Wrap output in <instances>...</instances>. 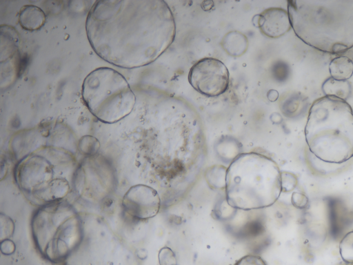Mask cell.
<instances>
[{
	"label": "cell",
	"mask_w": 353,
	"mask_h": 265,
	"mask_svg": "<svg viewBox=\"0 0 353 265\" xmlns=\"http://www.w3.org/2000/svg\"><path fill=\"white\" fill-rule=\"evenodd\" d=\"M15 250L14 244L8 239H6L1 242V251L2 253L5 255L12 254Z\"/></svg>",
	"instance_id": "obj_15"
},
{
	"label": "cell",
	"mask_w": 353,
	"mask_h": 265,
	"mask_svg": "<svg viewBox=\"0 0 353 265\" xmlns=\"http://www.w3.org/2000/svg\"><path fill=\"white\" fill-rule=\"evenodd\" d=\"M288 12L296 36L323 52L353 47V1H289Z\"/></svg>",
	"instance_id": "obj_2"
},
{
	"label": "cell",
	"mask_w": 353,
	"mask_h": 265,
	"mask_svg": "<svg viewBox=\"0 0 353 265\" xmlns=\"http://www.w3.org/2000/svg\"><path fill=\"white\" fill-rule=\"evenodd\" d=\"M332 78L346 81L353 75V62L347 57H338L332 60L329 66Z\"/></svg>",
	"instance_id": "obj_10"
},
{
	"label": "cell",
	"mask_w": 353,
	"mask_h": 265,
	"mask_svg": "<svg viewBox=\"0 0 353 265\" xmlns=\"http://www.w3.org/2000/svg\"><path fill=\"white\" fill-rule=\"evenodd\" d=\"M323 90L326 96L334 97L345 100L350 93L351 87L347 81L329 78L323 84Z\"/></svg>",
	"instance_id": "obj_11"
},
{
	"label": "cell",
	"mask_w": 353,
	"mask_h": 265,
	"mask_svg": "<svg viewBox=\"0 0 353 265\" xmlns=\"http://www.w3.org/2000/svg\"><path fill=\"white\" fill-rule=\"evenodd\" d=\"M226 199L241 210L272 206L282 191V175L274 161L256 153H243L230 164L225 173Z\"/></svg>",
	"instance_id": "obj_4"
},
{
	"label": "cell",
	"mask_w": 353,
	"mask_h": 265,
	"mask_svg": "<svg viewBox=\"0 0 353 265\" xmlns=\"http://www.w3.org/2000/svg\"><path fill=\"white\" fill-rule=\"evenodd\" d=\"M305 135L310 150L319 159L341 164L353 156V112L346 102L324 96L312 105Z\"/></svg>",
	"instance_id": "obj_3"
},
{
	"label": "cell",
	"mask_w": 353,
	"mask_h": 265,
	"mask_svg": "<svg viewBox=\"0 0 353 265\" xmlns=\"http://www.w3.org/2000/svg\"><path fill=\"white\" fill-rule=\"evenodd\" d=\"M188 80L199 92L209 97L219 96L229 85V71L220 60L207 57L197 61L190 69Z\"/></svg>",
	"instance_id": "obj_6"
},
{
	"label": "cell",
	"mask_w": 353,
	"mask_h": 265,
	"mask_svg": "<svg viewBox=\"0 0 353 265\" xmlns=\"http://www.w3.org/2000/svg\"><path fill=\"white\" fill-rule=\"evenodd\" d=\"M339 253L345 262L353 264V230L347 233L341 239Z\"/></svg>",
	"instance_id": "obj_12"
},
{
	"label": "cell",
	"mask_w": 353,
	"mask_h": 265,
	"mask_svg": "<svg viewBox=\"0 0 353 265\" xmlns=\"http://www.w3.org/2000/svg\"><path fill=\"white\" fill-rule=\"evenodd\" d=\"M82 97L91 113L105 123H114L128 115L135 95L125 77L110 68L92 71L84 79Z\"/></svg>",
	"instance_id": "obj_5"
},
{
	"label": "cell",
	"mask_w": 353,
	"mask_h": 265,
	"mask_svg": "<svg viewBox=\"0 0 353 265\" xmlns=\"http://www.w3.org/2000/svg\"><path fill=\"white\" fill-rule=\"evenodd\" d=\"M160 265H176L173 252L168 248H162L159 254Z\"/></svg>",
	"instance_id": "obj_13"
},
{
	"label": "cell",
	"mask_w": 353,
	"mask_h": 265,
	"mask_svg": "<svg viewBox=\"0 0 353 265\" xmlns=\"http://www.w3.org/2000/svg\"><path fill=\"white\" fill-rule=\"evenodd\" d=\"M122 206L127 213L139 219L157 215L161 206L160 197L155 189L144 184L130 187L123 195Z\"/></svg>",
	"instance_id": "obj_7"
},
{
	"label": "cell",
	"mask_w": 353,
	"mask_h": 265,
	"mask_svg": "<svg viewBox=\"0 0 353 265\" xmlns=\"http://www.w3.org/2000/svg\"><path fill=\"white\" fill-rule=\"evenodd\" d=\"M235 265H267L265 261L259 256L248 255L243 257Z\"/></svg>",
	"instance_id": "obj_14"
},
{
	"label": "cell",
	"mask_w": 353,
	"mask_h": 265,
	"mask_svg": "<svg viewBox=\"0 0 353 265\" xmlns=\"http://www.w3.org/2000/svg\"><path fill=\"white\" fill-rule=\"evenodd\" d=\"M46 17L43 12L39 8L33 6L24 7L19 15L21 26L27 30H37L45 23Z\"/></svg>",
	"instance_id": "obj_9"
},
{
	"label": "cell",
	"mask_w": 353,
	"mask_h": 265,
	"mask_svg": "<svg viewBox=\"0 0 353 265\" xmlns=\"http://www.w3.org/2000/svg\"><path fill=\"white\" fill-rule=\"evenodd\" d=\"M257 26L272 38L279 37L292 28L288 12L279 8H271L258 15Z\"/></svg>",
	"instance_id": "obj_8"
},
{
	"label": "cell",
	"mask_w": 353,
	"mask_h": 265,
	"mask_svg": "<svg viewBox=\"0 0 353 265\" xmlns=\"http://www.w3.org/2000/svg\"><path fill=\"white\" fill-rule=\"evenodd\" d=\"M86 32L95 52L119 67L155 61L173 42L176 26L163 1H99L90 9Z\"/></svg>",
	"instance_id": "obj_1"
},
{
	"label": "cell",
	"mask_w": 353,
	"mask_h": 265,
	"mask_svg": "<svg viewBox=\"0 0 353 265\" xmlns=\"http://www.w3.org/2000/svg\"><path fill=\"white\" fill-rule=\"evenodd\" d=\"M267 97L270 101H274L279 97V93L274 90H270L268 92Z\"/></svg>",
	"instance_id": "obj_16"
}]
</instances>
